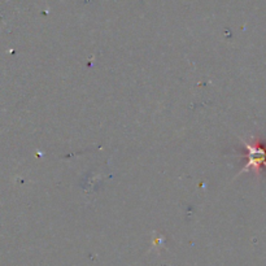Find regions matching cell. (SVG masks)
Listing matches in <instances>:
<instances>
[{
    "label": "cell",
    "mask_w": 266,
    "mask_h": 266,
    "mask_svg": "<svg viewBox=\"0 0 266 266\" xmlns=\"http://www.w3.org/2000/svg\"><path fill=\"white\" fill-rule=\"evenodd\" d=\"M245 147V162L240 174L247 171H253L256 176H260L261 169L266 167V147L261 139L254 138L251 142H244Z\"/></svg>",
    "instance_id": "obj_1"
}]
</instances>
